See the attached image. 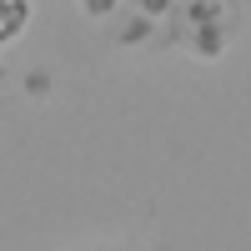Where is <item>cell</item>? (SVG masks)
<instances>
[{"mask_svg":"<svg viewBox=\"0 0 251 251\" xmlns=\"http://www.w3.org/2000/svg\"><path fill=\"white\" fill-rule=\"evenodd\" d=\"M241 35V5H216V0H191V5H171V25H166V40L186 55L211 66L226 50L236 46Z\"/></svg>","mask_w":251,"mask_h":251,"instance_id":"6da1fadb","label":"cell"},{"mask_svg":"<svg viewBox=\"0 0 251 251\" xmlns=\"http://www.w3.org/2000/svg\"><path fill=\"white\" fill-rule=\"evenodd\" d=\"M30 20H35V5H30V0H0V50H5L10 40L25 35Z\"/></svg>","mask_w":251,"mask_h":251,"instance_id":"7a4b0ae2","label":"cell"}]
</instances>
